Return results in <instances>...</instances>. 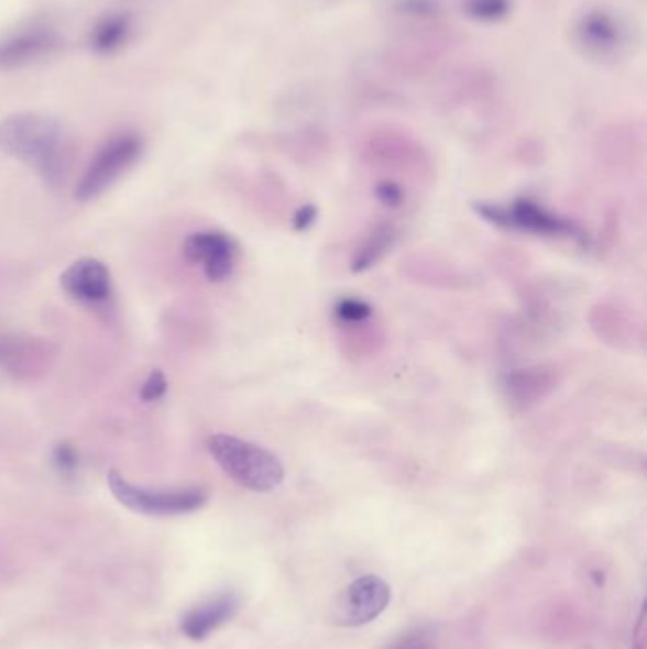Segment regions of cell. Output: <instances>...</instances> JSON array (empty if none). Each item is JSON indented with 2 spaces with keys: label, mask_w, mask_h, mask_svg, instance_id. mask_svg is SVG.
<instances>
[{
  "label": "cell",
  "mask_w": 647,
  "mask_h": 649,
  "mask_svg": "<svg viewBox=\"0 0 647 649\" xmlns=\"http://www.w3.org/2000/svg\"><path fill=\"white\" fill-rule=\"evenodd\" d=\"M0 148L35 169L50 185H59L69 172L70 141L54 118L20 112L0 124Z\"/></svg>",
  "instance_id": "1"
},
{
  "label": "cell",
  "mask_w": 647,
  "mask_h": 649,
  "mask_svg": "<svg viewBox=\"0 0 647 649\" xmlns=\"http://www.w3.org/2000/svg\"><path fill=\"white\" fill-rule=\"evenodd\" d=\"M207 450L228 477L253 492H272L285 479V470L270 450L240 437L217 433L207 439Z\"/></svg>",
  "instance_id": "2"
},
{
  "label": "cell",
  "mask_w": 647,
  "mask_h": 649,
  "mask_svg": "<svg viewBox=\"0 0 647 649\" xmlns=\"http://www.w3.org/2000/svg\"><path fill=\"white\" fill-rule=\"evenodd\" d=\"M570 36L579 56L599 65H615L633 52V28L613 8H586L573 21Z\"/></svg>",
  "instance_id": "3"
},
{
  "label": "cell",
  "mask_w": 647,
  "mask_h": 649,
  "mask_svg": "<svg viewBox=\"0 0 647 649\" xmlns=\"http://www.w3.org/2000/svg\"><path fill=\"white\" fill-rule=\"evenodd\" d=\"M473 209L481 219L494 224L497 229L517 230V232H528V234L536 235H551V238L585 240L583 230L579 229L575 222L547 211L539 204L528 200V198H518L511 206L476 201V204H473Z\"/></svg>",
  "instance_id": "4"
},
{
  "label": "cell",
  "mask_w": 647,
  "mask_h": 649,
  "mask_svg": "<svg viewBox=\"0 0 647 649\" xmlns=\"http://www.w3.org/2000/svg\"><path fill=\"white\" fill-rule=\"evenodd\" d=\"M143 154V139L138 133H118L109 139L91 160L75 190L78 201L96 200L111 188Z\"/></svg>",
  "instance_id": "5"
},
{
  "label": "cell",
  "mask_w": 647,
  "mask_h": 649,
  "mask_svg": "<svg viewBox=\"0 0 647 649\" xmlns=\"http://www.w3.org/2000/svg\"><path fill=\"white\" fill-rule=\"evenodd\" d=\"M107 483L112 496L131 512L149 517H173L186 515L204 507L206 492L201 488H180V491H146L125 481L117 471H109Z\"/></svg>",
  "instance_id": "6"
},
{
  "label": "cell",
  "mask_w": 647,
  "mask_h": 649,
  "mask_svg": "<svg viewBox=\"0 0 647 649\" xmlns=\"http://www.w3.org/2000/svg\"><path fill=\"white\" fill-rule=\"evenodd\" d=\"M59 44L62 38L56 29L48 23L33 21L0 38V69H21L31 63L41 62L52 56Z\"/></svg>",
  "instance_id": "7"
},
{
  "label": "cell",
  "mask_w": 647,
  "mask_h": 649,
  "mask_svg": "<svg viewBox=\"0 0 647 649\" xmlns=\"http://www.w3.org/2000/svg\"><path fill=\"white\" fill-rule=\"evenodd\" d=\"M392 602V588L386 581L366 573L350 583L344 598L338 604V623L344 627H363L379 619Z\"/></svg>",
  "instance_id": "8"
},
{
  "label": "cell",
  "mask_w": 647,
  "mask_h": 649,
  "mask_svg": "<svg viewBox=\"0 0 647 649\" xmlns=\"http://www.w3.org/2000/svg\"><path fill=\"white\" fill-rule=\"evenodd\" d=\"M185 256L194 264H200L209 282H224L232 276L238 256L234 240L221 230H204L188 235Z\"/></svg>",
  "instance_id": "9"
},
{
  "label": "cell",
  "mask_w": 647,
  "mask_h": 649,
  "mask_svg": "<svg viewBox=\"0 0 647 649\" xmlns=\"http://www.w3.org/2000/svg\"><path fill=\"white\" fill-rule=\"evenodd\" d=\"M62 287L80 305H105L111 298V272L97 258H80L63 272Z\"/></svg>",
  "instance_id": "10"
},
{
  "label": "cell",
  "mask_w": 647,
  "mask_h": 649,
  "mask_svg": "<svg viewBox=\"0 0 647 649\" xmlns=\"http://www.w3.org/2000/svg\"><path fill=\"white\" fill-rule=\"evenodd\" d=\"M238 609H240V598L234 593L221 594L198 608L190 609L183 617L180 629L190 640L200 642L206 640L207 636H211L215 630L221 629L222 625H227Z\"/></svg>",
  "instance_id": "11"
},
{
  "label": "cell",
  "mask_w": 647,
  "mask_h": 649,
  "mask_svg": "<svg viewBox=\"0 0 647 649\" xmlns=\"http://www.w3.org/2000/svg\"><path fill=\"white\" fill-rule=\"evenodd\" d=\"M133 33V21L128 14H109L97 21L91 29L90 44L101 56L117 54L124 48Z\"/></svg>",
  "instance_id": "12"
},
{
  "label": "cell",
  "mask_w": 647,
  "mask_h": 649,
  "mask_svg": "<svg viewBox=\"0 0 647 649\" xmlns=\"http://www.w3.org/2000/svg\"><path fill=\"white\" fill-rule=\"evenodd\" d=\"M395 235L397 234H395V230L390 224H382V227L374 230L371 238L355 251L352 261V272L358 274V272H365L366 268H371L372 264L376 263L380 256L384 255L387 249L392 248Z\"/></svg>",
  "instance_id": "13"
},
{
  "label": "cell",
  "mask_w": 647,
  "mask_h": 649,
  "mask_svg": "<svg viewBox=\"0 0 647 649\" xmlns=\"http://www.w3.org/2000/svg\"><path fill=\"white\" fill-rule=\"evenodd\" d=\"M515 0H463V14L482 25H496L513 14Z\"/></svg>",
  "instance_id": "14"
},
{
  "label": "cell",
  "mask_w": 647,
  "mask_h": 649,
  "mask_svg": "<svg viewBox=\"0 0 647 649\" xmlns=\"http://www.w3.org/2000/svg\"><path fill=\"white\" fill-rule=\"evenodd\" d=\"M335 316H337L342 323H361L365 319L371 318V305H366L365 300L359 298H342L338 300L335 306Z\"/></svg>",
  "instance_id": "15"
},
{
  "label": "cell",
  "mask_w": 647,
  "mask_h": 649,
  "mask_svg": "<svg viewBox=\"0 0 647 649\" xmlns=\"http://www.w3.org/2000/svg\"><path fill=\"white\" fill-rule=\"evenodd\" d=\"M434 648V642H431V635H429V630L424 629H413L405 632V635L399 636L395 642L390 644V648L387 649H431Z\"/></svg>",
  "instance_id": "16"
},
{
  "label": "cell",
  "mask_w": 647,
  "mask_h": 649,
  "mask_svg": "<svg viewBox=\"0 0 647 649\" xmlns=\"http://www.w3.org/2000/svg\"><path fill=\"white\" fill-rule=\"evenodd\" d=\"M167 392L166 376L162 371H152L146 378L145 384L141 387V399L145 403L158 402Z\"/></svg>",
  "instance_id": "17"
},
{
  "label": "cell",
  "mask_w": 647,
  "mask_h": 649,
  "mask_svg": "<svg viewBox=\"0 0 647 649\" xmlns=\"http://www.w3.org/2000/svg\"><path fill=\"white\" fill-rule=\"evenodd\" d=\"M374 194H376L380 204L386 206V208H399L403 200H405L403 188L397 183H393V180H382V183H379L376 188H374Z\"/></svg>",
  "instance_id": "18"
},
{
  "label": "cell",
  "mask_w": 647,
  "mask_h": 649,
  "mask_svg": "<svg viewBox=\"0 0 647 649\" xmlns=\"http://www.w3.org/2000/svg\"><path fill=\"white\" fill-rule=\"evenodd\" d=\"M54 463H56L57 471L62 473V475H70V473H75L76 465H78V457H76V450L67 444V442H62V444H57L56 449H54Z\"/></svg>",
  "instance_id": "19"
},
{
  "label": "cell",
  "mask_w": 647,
  "mask_h": 649,
  "mask_svg": "<svg viewBox=\"0 0 647 649\" xmlns=\"http://www.w3.org/2000/svg\"><path fill=\"white\" fill-rule=\"evenodd\" d=\"M317 217V208L314 204H308V206H304V208L298 209L295 215V219H293V229L296 232H306V230L314 227V222H316Z\"/></svg>",
  "instance_id": "20"
}]
</instances>
